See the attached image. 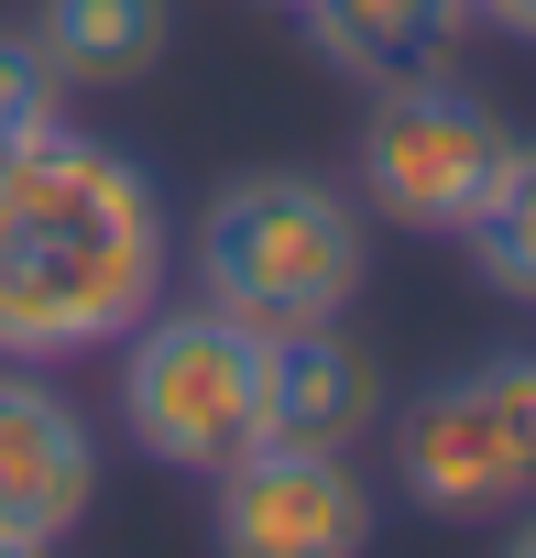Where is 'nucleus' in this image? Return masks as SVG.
<instances>
[{
	"label": "nucleus",
	"instance_id": "nucleus-12",
	"mask_svg": "<svg viewBox=\"0 0 536 558\" xmlns=\"http://www.w3.org/2000/svg\"><path fill=\"white\" fill-rule=\"evenodd\" d=\"M56 110H66V77L45 66V45H34V34H0V154L34 143Z\"/></svg>",
	"mask_w": 536,
	"mask_h": 558
},
{
	"label": "nucleus",
	"instance_id": "nucleus-1",
	"mask_svg": "<svg viewBox=\"0 0 536 558\" xmlns=\"http://www.w3.org/2000/svg\"><path fill=\"white\" fill-rule=\"evenodd\" d=\"M165 307V197L154 175L45 121L34 143L0 154V362H88L121 351Z\"/></svg>",
	"mask_w": 536,
	"mask_h": 558
},
{
	"label": "nucleus",
	"instance_id": "nucleus-9",
	"mask_svg": "<svg viewBox=\"0 0 536 558\" xmlns=\"http://www.w3.org/2000/svg\"><path fill=\"white\" fill-rule=\"evenodd\" d=\"M449 0H307V45L362 77V88H405V77H438L449 66Z\"/></svg>",
	"mask_w": 536,
	"mask_h": 558
},
{
	"label": "nucleus",
	"instance_id": "nucleus-8",
	"mask_svg": "<svg viewBox=\"0 0 536 558\" xmlns=\"http://www.w3.org/2000/svg\"><path fill=\"white\" fill-rule=\"evenodd\" d=\"M373 416H383V373H373V351L340 340V318L263 340V438L275 449H351Z\"/></svg>",
	"mask_w": 536,
	"mask_h": 558
},
{
	"label": "nucleus",
	"instance_id": "nucleus-10",
	"mask_svg": "<svg viewBox=\"0 0 536 558\" xmlns=\"http://www.w3.org/2000/svg\"><path fill=\"white\" fill-rule=\"evenodd\" d=\"M34 45L66 88H143L165 66V0H45Z\"/></svg>",
	"mask_w": 536,
	"mask_h": 558
},
{
	"label": "nucleus",
	"instance_id": "nucleus-2",
	"mask_svg": "<svg viewBox=\"0 0 536 558\" xmlns=\"http://www.w3.org/2000/svg\"><path fill=\"white\" fill-rule=\"evenodd\" d=\"M362 263H373L362 208L318 175H241L197 219V296L263 340L329 329L362 296Z\"/></svg>",
	"mask_w": 536,
	"mask_h": 558
},
{
	"label": "nucleus",
	"instance_id": "nucleus-7",
	"mask_svg": "<svg viewBox=\"0 0 536 558\" xmlns=\"http://www.w3.org/2000/svg\"><path fill=\"white\" fill-rule=\"evenodd\" d=\"M99 504V438L88 416L34 384V362H0V536L12 547H66Z\"/></svg>",
	"mask_w": 536,
	"mask_h": 558
},
{
	"label": "nucleus",
	"instance_id": "nucleus-6",
	"mask_svg": "<svg viewBox=\"0 0 536 558\" xmlns=\"http://www.w3.org/2000/svg\"><path fill=\"white\" fill-rule=\"evenodd\" d=\"M219 482V558H362L373 547V493L351 449H241Z\"/></svg>",
	"mask_w": 536,
	"mask_h": 558
},
{
	"label": "nucleus",
	"instance_id": "nucleus-4",
	"mask_svg": "<svg viewBox=\"0 0 536 558\" xmlns=\"http://www.w3.org/2000/svg\"><path fill=\"white\" fill-rule=\"evenodd\" d=\"M394 471L427 514H503L536 493V351L427 384L394 416Z\"/></svg>",
	"mask_w": 536,
	"mask_h": 558
},
{
	"label": "nucleus",
	"instance_id": "nucleus-3",
	"mask_svg": "<svg viewBox=\"0 0 536 558\" xmlns=\"http://www.w3.org/2000/svg\"><path fill=\"white\" fill-rule=\"evenodd\" d=\"M121 427L165 471H230L263 438V329L197 307H154L121 340Z\"/></svg>",
	"mask_w": 536,
	"mask_h": 558
},
{
	"label": "nucleus",
	"instance_id": "nucleus-11",
	"mask_svg": "<svg viewBox=\"0 0 536 558\" xmlns=\"http://www.w3.org/2000/svg\"><path fill=\"white\" fill-rule=\"evenodd\" d=\"M460 241H471V263H482V286H492V296L536 307V143L503 154V175H492V197L471 208Z\"/></svg>",
	"mask_w": 536,
	"mask_h": 558
},
{
	"label": "nucleus",
	"instance_id": "nucleus-14",
	"mask_svg": "<svg viewBox=\"0 0 536 558\" xmlns=\"http://www.w3.org/2000/svg\"><path fill=\"white\" fill-rule=\"evenodd\" d=\"M503 558H536V514H525V525H514V536H503Z\"/></svg>",
	"mask_w": 536,
	"mask_h": 558
},
{
	"label": "nucleus",
	"instance_id": "nucleus-15",
	"mask_svg": "<svg viewBox=\"0 0 536 558\" xmlns=\"http://www.w3.org/2000/svg\"><path fill=\"white\" fill-rule=\"evenodd\" d=\"M0 558H56V547H12V536H0Z\"/></svg>",
	"mask_w": 536,
	"mask_h": 558
},
{
	"label": "nucleus",
	"instance_id": "nucleus-5",
	"mask_svg": "<svg viewBox=\"0 0 536 558\" xmlns=\"http://www.w3.org/2000/svg\"><path fill=\"white\" fill-rule=\"evenodd\" d=\"M514 132L492 121V99L449 88V77H405L373 88L362 121V208H383L394 230H471V208L492 197Z\"/></svg>",
	"mask_w": 536,
	"mask_h": 558
},
{
	"label": "nucleus",
	"instance_id": "nucleus-17",
	"mask_svg": "<svg viewBox=\"0 0 536 558\" xmlns=\"http://www.w3.org/2000/svg\"><path fill=\"white\" fill-rule=\"evenodd\" d=\"M449 12H471V0H449Z\"/></svg>",
	"mask_w": 536,
	"mask_h": 558
},
{
	"label": "nucleus",
	"instance_id": "nucleus-16",
	"mask_svg": "<svg viewBox=\"0 0 536 558\" xmlns=\"http://www.w3.org/2000/svg\"><path fill=\"white\" fill-rule=\"evenodd\" d=\"M263 12H307V0H263Z\"/></svg>",
	"mask_w": 536,
	"mask_h": 558
},
{
	"label": "nucleus",
	"instance_id": "nucleus-13",
	"mask_svg": "<svg viewBox=\"0 0 536 558\" xmlns=\"http://www.w3.org/2000/svg\"><path fill=\"white\" fill-rule=\"evenodd\" d=\"M471 12H492L503 34H536V0H471Z\"/></svg>",
	"mask_w": 536,
	"mask_h": 558
}]
</instances>
